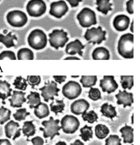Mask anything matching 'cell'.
Wrapping results in <instances>:
<instances>
[{
    "instance_id": "obj_1",
    "label": "cell",
    "mask_w": 140,
    "mask_h": 145,
    "mask_svg": "<svg viewBox=\"0 0 140 145\" xmlns=\"http://www.w3.org/2000/svg\"><path fill=\"white\" fill-rule=\"evenodd\" d=\"M134 35L130 33L123 35L118 41V53L126 59L134 57Z\"/></svg>"
},
{
    "instance_id": "obj_2",
    "label": "cell",
    "mask_w": 140,
    "mask_h": 145,
    "mask_svg": "<svg viewBox=\"0 0 140 145\" xmlns=\"http://www.w3.org/2000/svg\"><path fill=\"white\" fill-rule=\"evenodd\" d=\"M27 40L30 47L36 50L43 49L47 43V35L42 30L38 29L32 31Z\"/></svg>"
},
{
    "instance_id": "obj_3",
    "label": "cell",
    "mask_w": 140,
    "mask_h": 145,
    "mask_svg": "<svg viewBox=\"0 0 140 145\" xmlns=\"http://www.w3.org/2000/svg\"><path fill=\"white\" fill-rule=\"evenodd\" d=\"M60 120H54L53 117H50L49 120L43 121L41 124L44 128L40 127L39 130L43 132V136L45 138H49L52 140L56 135H60L59 131L61 129V127L59 126Z\"/></svg>"
},
{
    "instance_id": "obj_4",
    "label": "cell",
    "mask_w": 140,
    "mask_h": 145,
    "mask_svg": "<svg viewBox=\"0 0 140 145\" xmlns=\"http://www.w3.org/2000/svg\"><path fill=\"white\" fill-rule=\"evenodd\" d=\"M67 32L63 29H55L49 34V44L51 46L58 50L59 48H63L69 41Z\"/></svg>"
},
{
    "instance_id": "obj_5",
    "label": "cell",
    "mask_w": 140,
    "mask_h": 145,
    "mask_svg": "<svg viewBox=\"0 0 140 145\" xmlns=\"http://www.w3.org/2000/svg\"><path fill=\"white\" fill-rule=\"evenodd\" d=\"M106 31L102 30L101 26H99L97 28L93 27L87 30L84 37L88 42L89 43L99 45L103 41L106 40Z\"/></svg>"
},
{
    "instance_id": "obj_6",
    "label": "cell",
    "mask_w": 140,
    "mask_h": 145,
    "mask_svg": "<svg viewBox=\"0 0 140 145\" xmlns=\"http://www.w3.org/2000/svg\"><path fill=\"white\" fill-rule=\"evenodd\" d=\"M77 18L80 25L83 28H89L97 23L95 12L88 8L82 9L78 14Z\"/></svg>"
},
{
    "instance_id": "obj_7",
    "label": "cell",
    "mask_w": 140,
    "mask_h": 145,
    "mask_svg": "<svg viewBox=\"0 0 140 145\" xmlns=\"http://www.w3.org/2000/svg\"><path fill=\"white\" fill-rule=\"evenodd\" d=\"M60 125L64 133L67 134H73L78 130L80 123L77 118L67 115L61 119Z\"/></svg>"
},
{
    "instance_id": "obj_8",
    "label": "cell",
    "mask_w": 140,
    "mask_h": 145,
    "mask_svg": "<svg viewBox=\"0 0 140 145\" xmlns=\"http://www.w3.org/2000/svg\"><path fill=\"white\" fill-rule=\"evenodd\" d=\"M8 23L11 26L20 28L25 25L28 21L27 15L20 10L10 11L7 15Z\"/></svg>"
},
{
    "instance_id": "obj_9",
    "label": "cell",
    "mask_w": 140,
    "mask_h": 145,
    "mask_svg": "<svg viewBox=\"0 0 140 145\" xmlns=\"http://www.w3.org/2000/svg\"><path fill=\"white\" fill-rule=\"evenodd\" d=\"M41 92V95L43 98L44 101L48 102L49 100H54L55 96L59 95L58 92L60 89L58 88L57 83L53 81H48L45 83V85L39 89Z\"/></svg>"
},
{
    "instance_id": "obj_10",
    "label": "cell",
    "mask_w": 140,
    "mask_h": 145,
    "mask_svg": "<svg viewBox=\"0 0 140 145\" xmlns=\"http://www.w3.org/2000/svg\"><path fill=\"white\" fill-rule=\"evenodd\" d=\"M82 92L80 84L74 81H70L62 88V94L69 100H73L78 97Z\"/></svg>"
},
{
    "instance_id": "obj_11",
    "label": "cell",
    "mask_w": 140,
    "mask_h": 145,
    "mask_svg": "<svg viewBox=\"0 0 140 145\" xmlns=\"http://www.w3.org/2000/svg\"><path fill=\"white\" fill-rule=\"evenodd\" d=\"M26 8L30 16L39 17L45 13L47 6L43 0H30L27 3Z\"/></svg>"
},
{
    "instance_id": "obj_12",
    "label": "cell",
    "mask_w": 140,
    "mask_h": 145,
    "mask_svg": "<svg viewBox=\"0 0 140 145\" xmlns=\"http://www.w3.org/2000/svg\"><path fill=\"white\" fill-rule=\"evenodd\" d=\"M69 10V7L64 1L54 2L50 4L49 14L57 18H60L66 14Z\"/></svg>"
},
{
    "instance_id": "obj_13",
    "label": "cell",
    "mask_w": 140,
    "mask_h": 145,
    "mask_svg": "<svg viewBox=\"0 0 140 145\" xmlns=\"http://www.w3.org/2000/svg\"><path fill=\"white\" fill-rule=\"evenodd\" d=\"M114 78V76H104L103 79L100 80V87L103 92L110 94L117 89L118 85Z\"/></svg>"
},
{
    "instance_id": "obj_14",
    "label": "cell",
    "mask_w": 140,
    "mask_h": 145,
    "mask_svg": "<svg viewBox=\"0 0 140 145\" xmlns=\"http://www.w3.org/2000/svg\"><path fill=\"white\" fill-rule=\"evenodd\" d=\"M20 125L18 122L11 120L4 127L6 136L8 138H12V140H15L17 138L20 136L21 129L19 128Z\"/></svg>"
},
{
    "instance_id": "obj_15",
    "label": "cell",
    "mask_w": 140,
    "mask_h": 145,
    "mask_svg": "<svg viewBox=\"0 0 140 145\" xmlns=\"http://www.w3.org/2000/svg\"><path fill=\"white\" fill-rule=\"evenodd\" d=\"M90 106L89 103L84 99L75 101L71 105V112L77 116L86 112Z\"/></svg>"
},
{
    "instance_id": "obj_16",
    "label": "cell",
    "mask_w": 140,
    "mask_h": 145,
    "mask_svg": "<svg viewBox=\"0 0 140 145\" xmlns=\"http://www.w3.org/2000/svg\"><path fill=\"white\" fill-rule=\"evenodd\" d=\"M117 99V103L118 105H123L124 108L131 106L133 103V97L132 93H128L125 89L123 91L119 90V93L115 95Z\"/></svg>"
},
{
    "instance_id": "obj_17",
    "label": "cell",
    "mask_w": 140,
    "mask_h": 145,
    "mask_svg": "<svg viewBox=\"0 0 140 145\" xmlns=\"http://www.w3.org/2000/svg\"><path fill=\"white\" fill-rule=\"evenodd\" d=\"M85 46L78 39L71 42L67 44L66 47V52L68 55H74L78 54L81 57H82L83 52L82 50L84 49Z\"/></svg>"
},
{
    "instance_id": "obj_18",
    "label": "cell",
    "mask_w": 140,
    "mask_h": 145,
    "mask_svg": "<svg viewBox=\"0 0 140 145\" xmlns=\"http://www.w3.org/2000/svg\"><path fill=\"white\" fill-rule=\"evenodd\" d=\"M26 93L21 91L13 90L12 97L9 99L10 106L13 108H20L23 104L26 101V99L25 97Z\"/></svg>"
},
{
    "instance_id": "obj_19",
    "label": "cell",
    "mask_w": 140,
    "mask_h": 145,
    "mask_svg": "<svg viewBox=\"0 0 140 145\" xmlns=\"http://www.w3.org/2000/svg\"><path fill=\"white\" fill-rule=\"evenodd\" d=\"M130 23V19L127 15L120 14L115 17L113 20L114 28L118 31H123L128 28Z\"/></svg>"
},
{
    "instance_id": "obj_20",
    "label": "cell",
    "mask_w": 140,
    "mask_h": 145,
    "mask_svg": "<svg viewBox=\"0 0 140 145\" xmlns=\"http://www.w3.org/2000/svg\"><path fill=\"white\" fill-rule=\"evenodd\" d=\"M92 57L94 60H109L110 58V52L105 48L98 47L94 50Z\"/></svg>"
},
{
    "instance_id": "obj_21",
    "label": "cell",
    "mask_w": 140,
    "mask_h": 145,
    "mask_svg": "<svg viewBox=\"0 0 140 145\" xmlns=\"http://www.w3.org/2000/svg\"><path fill=\"white\" fill-rule=\"evenodd\" d=\"M120 133H122V137L123 138L124 144H132L133 142V129L127 124L121 129Z\"/></svg>"
},
{
    "instance_id": "obj_22",
    "label": "cell",
    "mask_w": 140,
    "mask_h": 145,
    "mask_svg": "<svg viewBox=\"0 0 140 145\" xmlns=\"http://www.w3.org/2000/svg\"><path fill=\"white\" fill-rule=\"evenodd\" d=\"M100 112L102 116L110 118L112 120L114 118L117 116V113L116 110V107L112 105H109L107 103H105L101 106Z\"/></svg>"
},
{
    "instance_id": "obj_23",
    "label": "cell",
    "mask_w": 140,
    "mask_h": 145,
    "mask_svg": "<svg viewBox=\"0 0 140 145\" xmlns=\"http://www.w3.org/2000/svg\"><path fill=\"white\" fill-rule=\"evenodd\" d=\"M12 89L10 84L6 80H0V99L5 101L8 97L12 96Z\"/></svg>"
},
{
    "instance_id": "obj_24",
    "label": "cell",
    "mask_w": 140,
    "mask_h": 145,
    "mask_svg": "<svg viewBox=\"0 0 140 145\" xmlns=\"http://www.w3.org/2000/svg\"><path fill=\"white\" fill-rule=\"evenodd\" d=\"M34 113L39 119L47 117L50 114L48 106L45 103L41 102L37 106L34 108Z\"/></svg>"
},
{
    "instance_id": "obj_25",
    "label": "cell",
    "mask_w": 140,
    "mask_h": 145,
    "mask_svg": "<svg viewBox=\"0 0 140 145\" xmlns=\"http://www.w3.org/2000/svg\"><path fill=\"white\" fill-rule=\"evenodd\" d=\"M18 40V38L15 35H12V32H9L6 35L0 33V42L3 43L7 48L15 46L14 40Z\"/></svg>"
},
{
    "instance_id": "obj_26",
    "label": "cell",
    "mask_w": 140,
    "mask_h": 145,
    "mask_svg": "<svg viewBox=\"0 0 140 145\" xmlns=\"http://www.w3.org/2000/svg\"><path fill=\"white\" fill-rule=\"evenodd\" d=\"M28 100L27 104H29L30 109H33L41 103L40 94L37 92L30 91V94L26 97Z\"/></svg>"
},
{
    "instance_id": "obj_27",
    "label": "cell",
    "mask_w": 140,
    "mask_h": 145,
    "mask_svg": "<svg viewBox=\"0 0 140 145\" xmlns=\"http://www.w3.org/2000/svg\"><path fill=\"white\" fill-rule=\"evenodd\" d=\"M96 4L97 10L105 15L112 10V4L110 3V0H96Z\"/></svg>"
},
{
    "instance_id": "obj_28",
    "label": "cell",
    "mask_w": 140,
    "mask_h": 145,
    "mask_svg": "<svg viewBox=\"0 0 140 145\" xmlns=\"http://www.w3.org/2000/svg\"><path fill=\"white\" fill-rule=\"evenodd\" d=\"M23 134L26 136L27 139L30 136H33L35 134V126L33 123V121H27L24 123L22 129Z\"/></svg>"
},
{
    "instance_id": "obj_29",
    "label": "cell",
    "mask_w": 140,
    "mask_h": 145,
    "mask_svg": "<svg viewBox=\"0 0 140 145\" xmlns=\"http://www.w3.org/2000/svg\"><path fill=\"white\" fill-rule=\"evenodd\" d=\"M65 105L64 103V100H62L56 99L53 101L50 104V110L51 111L55 113L57 116L58 113H63L64 110Z\"/></svg>"
},
{
    "instance_id": "obj_30",
    "label": "cell",
    "mask_w": 140,
    "mask_h": 145,
    "mask_svg": "<svg viewBox=\"0 0 140 145\" xmlns=\"http://www.w3.org/2000/svg\"><path fill=\"white\" fill-rule=\"evenodd\" d=\"M34 53L31 49L28 48H22L17 53V58L18 60H33L34 59Z\"/></svg>"
},
{
    "instance_id": "obj_31",
    "label": "cell",
    "mask_w": 140,
    "mask_h": 145,
    "mask_svg": "<svg viewBox=\"0 0 140 145\" xmlns=\"http://www.w3.org/2000/svg\"><path fill=\"white\" fill-rule=\"evenodd\" d=\"M95 136L99 139H103L106 138L110 133V130L106 126L99 124L96 125L95 129Z\"/></svg>"
},
{
    "instance_id": "obj_32",
    "label": "cell",
    "mask_w": 140,
    "mask_h": 145,
    "mask_svg": "<svg viewBox=\"0 0 140 145\" xmlns=\"http://www.w3.org/2000/svg\"><path fill=\"white\" fill-rule=\"evenodd\" d=\"M92 128V127H89L87 125H85L83 127L80 129L81 134L79 135V136L82 138V139L84 142L89 141L90 139L93 138V133Z\"/></svg>"
},
{
    "instance_id": "obj_33",
    "label": "cell",
    "mask_w": 140,
    "mask_h": 145,
    "mask_svg": "<svg viewBox=\"0 0 140 145\" xmlns=\"http://www.w3.org/2000/svg\"><path fill=\"white\" fill-rule=\"evenodd\" d=\"M97 81V76H82L80 82L83 88H91L96 84Z\"/></svg>"
},
{
    "instance_id": "obj_34",
    "label": "cell",
    "mask_w": 140,
    "mask_h": 145,
    "mask_svg": "<svg viewBox=\"0 0 140 145\" xmlns=\"http://www.w3.org/2000/svg\"><path fill=\"white\" fill-rule=\"evenodd\" d=\"M120 83L124 89H131L134 85L133 76H121Z\"/></svg>"
},
{
    "instance_id": "obj_35",
    "label": "cell",
    "mask_w": 140,
    "mask_h": 145,
    "mask_svg": "<svg viewBox=\"0 0 140 145\" xmlns=\"http://www.w3.org/2000/svg\"><path fill=\"white\" fill-rule=\"evenodd\" d=\"M12 84L14 86L15 89L24 91L26 90L28 87L27 80L22 77L21 76L17 77L14 79Z\"/></svg>"
},
{
    "instance_id": "obj_36",
    "label": "cell",
    "mask_w": 140,
    "mask_h": 145,
    "mask_svg": "<svg viewBox=\"0 0 140 145\" xmlns=\"http://www.w3.org/2000/svg\"><path fill=\"white\" fill-rule=\"evenodd\" d=\"M11 111L10 110L3 106L0 107V124L3 125L5 123L10 120Z\"/></svg>"
},
{
    "instance_id": "obj_37",
    "label": "cell",
    "mask_w": 140,
    "mask_h": 145,
    "mask_svg": "<svg viewBox=\"0 0 140 145\" xmlns=\"http://www.w3.org/2000/svg\"><path fill=\"white\" fill-rule=\"evenodd\" d=\"M82 118L84 121H87L88 123H93L98 121V115L94 110H91L89 112H84L82 115Z\"/></svg>"
},
{
    "instance_id": "obj_38",
    "label": "cell",
    "mask_w": 140,
    "mask_h": 145,
    "mask_svg": "<svg viewBox=\"0 0 140 145\" xmlns=\"http://www.w3.org/2000/svg\"><path fill=\"white\" fill-rule=\"evenodd\" d=\"M30 114V112H27L26 108H21L16 110V112L13 114V117L16 121H20L25 120L26 117Z\"/></svg>"
},
{
    "instance_id": "obj_39",
    "label": "cell",
    "mask_w": 140,
    "mask_h": 145,
    "mask_svg": "<svg viewBox=\"0 0 140 145\" xmlns=\"http://www.w3.org/2000/svg\"><path fill=\"white\" fill-rule=\"evenodd\" d=\"M122 139L117 135H110L106 139L105 145H122Z\"/></svg>"
},
{
    "instance_id": "obj_40",
    "label": "cell",
    "mask_w": 140,
    "mask_h": 145,
    "mask_svg": "<svg viewBox=\"0 0 140 145\" xmlns=\"http://www.w3.org/2000/svg\"><path fill=\"white\" fill-rule=\"evenodd\" d=\"M88 97L93 101H97L101 99V93L99 89L91 88L89 92Z\"/></svg>"
},
{
    "instance_id": "obj_41",
    "label": "cell",
    "mask_w": 140,
    "mask_h": 145,
    "mask_svg": "<svg viewBox=\"0 0 140 145\" xmlns=\"http://www.w3.org/2000/svg\"><path fill=\"white\" fill-rule=\"evenodd\" d=\"M27 82L32 88H34L35 86H38L41 82V78L40 76H27Z\"/></svg>"
},
{
    "instance_id": "obj_42",
    "label": "cell",
    "mask_w": 140,
    "mask_h": 145,
    "mask_svg": "<svg viewBox=\"0 0 140 145\" xmlns=\"http://www.w3.org/2000/svg\"><path fill=\"white\" fill-rule=\"evenodd\" d=\"M8 59L11 60H16V57L14 52L10 51H4L0 54V60Z\"/></svg>"
},
{
    "instance_id": "obj_43",
    "label": "cell",
    "mask_w": 140,
    "mask_h": 145,
    "mask_svg": "<svg viewBox=\"0 0 140 145\" xmlns=\"http://www.w3.org/2000/svg\"><path fill=\"white\" fill-rule=\"evenodd\" d=\"M27 141H31L33 145H43L44 143L43 139L39 136L32 138L30 140L27 139Z\"/></svg>"
},
{
    "instance_id": "obj_44",
    "label": "cell",
    "mask_w": 140,
    "mask_h": 145,
    "mask_svg": "<svg viewBox=\"0 0 140 145\" xmlns=\"http://www.w3.org/2000/svg\"><path fill=\"white\" fill-rule=\"evenodd\" d=\"M133 1L134 0H129L126 3L127 11L130 14H133L134 13Z\"/></svg>"
},
{
    "instance_id": "obj_45",
    "label": "cell",
    "mask_w": 140,
    "mask_h": 145,
    "mask_svg": "<svg viewBox=\"0 0 140 145\" xmlns=\"http://www.w3.org/2000/svg\"><path fill=\"white\" fill-rule=\"evenodd\" d=\"M53 78H54L56 82L61 84L63 82L65 81L67 77L66 76H53Z\"/></svg>"
},
{
    "instance_id": "obj_46",
    "label": "cell",
    "mask_w": 140,
    "mask_h": 145,
    "mask_svg": "<svg viewBox=\"0 0 140 145\" xmlns=\"http://www.w3.org/2000/svg\"><path fill=\"white\" fill-rule=\"evenodd\" d=\"M69 2L70 6L72 7H77L79 5V3L82 2V0H66Z\"/></svg>"
},
{
    "instance_id": "obj_47",
    "label": "cell",
    "mask_w": 140,
    "mask_h": 145,
    "mask_svg": "<svg viewBox=\"0 0 140 145\" xmlns=\"http://www.w3.org/2000/svg\"><path fill=\"white\" fill-rule=\"evenodd\" d=\"M0 145H12L7 139H0Z\"/></svg>"
},
{
    "instance_id": "obj_48",
    "label": "cell",
    "mask_w": 140,
    "mask_h": 145,
    "mask_svg": "<svg viewBox=\"0 0 140 145\" xmlns=\"http://www.w3.org/2000/svg\"><path fill=\"white\" fill-rule=\"evenodd\" d=\"M70 145H84V144L80 140L77 139L74 143L70 144Z\"/></svg>"
},
{
    "instance_id": "obj_49",
    "label": "cell",
    "mask_w": 140,
    "mask_h": 145,
    "mask_svg": "<svg viewBox=\"0 0 140 145\" xmlns=\"http://www.w3.org/2000/svg\"><path fill=\"white\" fill-rule=\"evenodd\" d=\"M64 60H80V59L79 58L77 57H67L64 59Z\"/></svg>"
},
{
    "instance_id": "obj_50",
    "label": "cell",
    "mask_w": 140,
    "mask_h": 145,
    "mask_svg": "<svg viewBox=\"0 0 140 145\" xmlns=\"http://www.w3.org/2000/svg\"><path fill=\"white\" fill-rule=\"evenodd\" d=\"M55 145H67L66 143L65 142H62V141H59L58 143H56Z\"/></svg>"
},
{
    "instance_id": "obj_51",
    "label": "cell",
    "mask_w": 140,
    "mask_h": 145,
    "mask_svg": "<svg viewBox=\"0 0 140 145\" xmlns=\"http://www.w3.org/2000/svg\"><path fill=\"white\" fill-rule=\"evenodd\" d=\"M130 31H131V32H133V21L132 22V24H131Z\"/></svg>"
},
{
    "instance_id": "obj_52",
    "label": "cell",
    "mask_w": 140,
    "mask_h": 145,
    "mask_svg": "<svg viewBox=\"0 0 140 145\" xmlns=\"http://www.w3.org/2000/svg\"><path fill=\"white\" fill-rule=\"evenodd\" d=\"M6 102L5 101L1 99H0V105H1V104L5 105H6Z\"/></svg>"
},
{
    "instance_id": "obj_53",
    "label": "cell",
    "mask_w": 140,
    "mask_h": 145,
    "mask_svg": "<svg viewBox=\"0 0 140 145\" xmlns=\"http://www.w3.org/2000/svg\"><path fill=\"white\" fill-rule=\"evenodd\" d=\"M71 77L72 78H77L79 77V76H71Z\"/></svg>"
},
{
    "instance_id": "obj_54",
    "label": "cell",
    "mask_w": 140,
    "mask_h": 145,
    "mask_svg": "<svg viewBox=\"0 0 140 145\" xmlns=\"http://www.w3.org/2000/svg\"><path fill=\"white\" fill-rule=\"evenodd\" d=\"M132 124H133V116L132 117Z\"/></svg>"
},
{
    "instance_id": "obj_55",
    "label": "cell",
    "mask_w": 140,
    "mask_h": 145,
    "mask_svg": "<svg viewBox=\"0 0 140 145\" xmlns=\"http://www.w3.org/2000/svg\"><path fill=\"white\" fill-rule=\"evenodd\" d=\"M1 77H2V76H0V78Z\"/></svg>"
},
{
    "instance_id": "obj_56",
    "label": "cell",
    "mask_w": 140,
    "mask_h": 145,
    "mask_svg": "<svg viewBox=\"0 0 140 145\" xmlns=\"http://www.w3.org/2000/svg\"></svg>"
},
{
    "instance_id": "obj_57",
    "label": "cell",
    "mask_w": 140,
    "mask_h": 145,
    "mask_svg": "<svg viewBox=\"0 0 140 145\" xmlns=\"http://www.w3.org/2000/svg\"><path fill=\"white\" fill-rule=\"evenodd\" d=\"M1 1V0H0V1Z\"/></svg>"
}]
</instances>
